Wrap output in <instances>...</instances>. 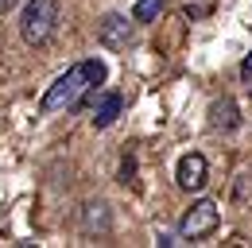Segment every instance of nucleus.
<instances>
[{
  "label": "nucleus",
  "mask_w": 252,
  "mask_h": 248,
  "mask_svg": "<svg viewBox=\"0 0 252 248\" xmlns=\"http://www.w3.org/2000/svg\"><path fill=\"white\" fill-rule=\"evenodd\" d=\"M159 245H163V248H175V245H179V237H175V233H159Z\"/></svg>",
  "instance_id": "10"
},
{
  "label": "nucleus",
  "mask_w": 252,
  "mask_h": 248,
  "mask_svg": "<svg viewBox=\"0 0 252 248\" xmlns=\"http://www.w3.org/2000/svg\"><path fill=\"white\" fill-rule=\"evenodd\" d=\"M218 225H221V206H218V202H210V198H202V202H194L187 214H183L179 233H183L187 241H202V237H210Z\"/></svg>",
  "instance_id": "3"
},
{
  "label": "nucleus",
  "mask_w": 252,
  "mask_h": 248,
  "mask_svg": "<svg viewBox=\"0 0 252 248\" xmlns=\"http://www.w3.org/2000/svg\"><path fill=\"white\" fill-rule=\"evenodd\" d=\"M55 24H59V0H28L20 16V35L28 47H39L51 39Z\"/></svg>",
  "instance_id": "2"
},
{
  "label": "nucleus",
  "mask_w": 252,
  "mask_h": 248,
  "mask_svg": "<svg viewBox=\"0 0 252 248\" xmlns=\"http://www.w3.org/2000/svg\"><path fill=\"white\" fill-rule=\"evenodd\" d=\"M241 74H245V78H252V55H249L245 62H241Z\"/></svg>",
  "instance_id": "12"
},
{
  "label": "nucleus",
  "mask_w": 252,
  "mask_h": 248,
  "mask_svg": "<svg viewBox=\"0 0 252 248\" xmlns=\"http://www.w3.org/2000/svg\"><path fill=\"white\" fill-rule=\"evenodd\" d=\"M16 4H20V0H0V16H8V12L16 8Z\"/></svg>",
  "instance_id": "11"
},
{
  "label": "nucleus",
  "mask_w": 252,
  "mask_h": 248,
  "mask_svg": "<svg viewBox=\"0 0 252 248\" xmlns=\"http://www.w3.org/2000/svg\"><path fill=\"white\" fill-rule=\"evenodd\" d=\"M121 109H125V97L121 93H101L97 97V105H94V128H109V124L121 117Z\"/></svg>",
  "instance_id": "7"
},
{
  "label": "nucleus",
  "mask_w": 252,
  "mask_h": 248,
  "mask_svg": "<svg viewBox=\"0 0 252 248\" xmlns=\"http://www.w3.org/2000/svg\"><path fill=\"white\" fill-rule=\"evenodd\" d=\"M97 35H101V43L109 47V51H125L128 39H132V24H128L125 16H117V12H109L101 24H97Z\"/></svg>",
  "instance_id": "5"
},
{
  "label": "nucleus",
  "mask_w": 252,
  "mask_h": 248,
  "mask_svg": "<svg viewBox=\"0 0 252 248\" xmlns=\"http://www.w3.org/2000/svg\"><path fill=\"white\" fill-rule=\"evenodd\" d=\"M159 12H163V0H136V8H132V20H136V24H152Z\"/></svg>",
  "instance_id": "8"
},
{
  "label": "nucleus",
  "mask_w": 252,
  "mask_h": 248,
  "mask_svg": "<svg viewBox=\"0 0 252 248\" xmlns=\"http://www.w3.org/2000/svg\"><path fill=\"white\" fill-rule=\"evenodd\" d=\"M210 175V167H206V155H198V152H190L179 159V171H175V179H179V186L183 190H190V194H198V190H206V179Z\"/></svg>",
  "instance_id": "4"
},
{
  "label": "nucleus",
  "mask_w": 252,
  "mask_h": 248,
  "mask_svg": "<svg viewBox=\"0 0 252 248\" xmlns=\"http://www.w3.org/2000/svg\"><path fill=\"white\" fill-rule=\"evenodd\" d=\"M210 124L218 128V132H233L237 124H241V109H237V101L233 97H221L210 105Z\"/></svg>",
  "instance_id": "6"
},
{
  "label": "nucleus",
  "mask_w": 252,
  "mask_h": 248,
  "mask_svg": "<svg viewBox=\"0 0 252 248\" xmlns=\"http://www.w3.org/2000/svg\"><path fill=\"white\" fill-rule=\"evenodd\" d=\"M101 82H105V62H101V59L78 62V66H70V70H66L63 78H55V86L43 93L39 113H43V117H51V113L74 109V105H78V97L90 90V86H101Z\"/></svg>",
  "instance_id": "1"
},
{
  "label": "nucleus",
  "mask_w": 252,
  "mask_h": 248,
  "mask_svg": "<svg viewBox=\"0 0 252 248\" xmlns=\"http://www.w3.org/2000/svg\"><path fill=\"white\" fill-rule=\"evenodd\" d=\"M86 229H109V206L105 202L86 206Z\"/></svg>",
  "instance_id": "9"
}]
</instances>
